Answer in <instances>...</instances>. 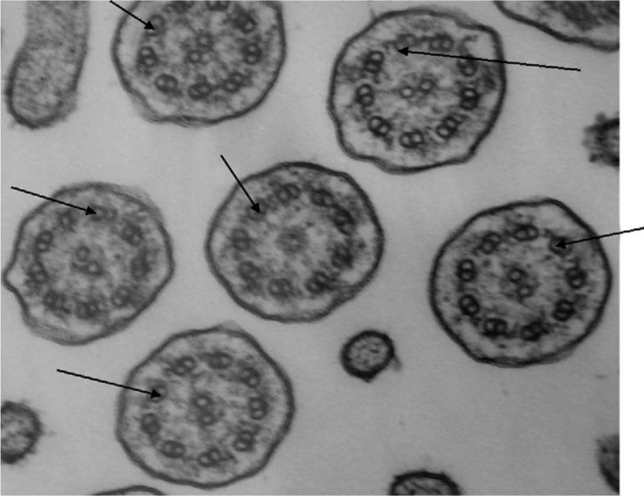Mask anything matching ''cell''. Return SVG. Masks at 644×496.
<instances>
[{
  "mask_svg": "<svg viewBox=\"0 0 644 496\" xmlns=\"http://www.w3.org/2000/svg\"><path fill=\"white\" fill-rule=\"evenodd\" d=\"M164 492L158 488L143 484H133L114 489L106 490L94 495H162Z\"/></svg>",
  "mask_w": 644,
  "mask_h": 496,
  "instance_id": "7c38bea8",
  "label": "cell"
},
{
  "mask_svg": "<svg viewBox=\"0 0 644 496\" xmlns=\"http://www.w3.org/2000/svg\"><path fill=\"white\" fill-rule=\"evenodd\" d=\"M45 433L39 413L25 402L7 399L0 408V461L19 464L38 451Z\"/></svg>",
  "mask_w": 644,
  "mask_h": 496,
  "instance_id": "ba28073f",
  "label": "cell"
},
{
  "mask_svg": "<svg viewBox=\"0 0 644 496\" xmlns=\"http://www.w3.org/2000/svg\"><path fill=\"white\" fill-rule=\"evenodd\" d=\"M114 45L119 78L140 116L194 129L258 110L288 52L276 1H138L125 10Z\"/></svg>",
  "mask_w": 644,
  "mask_h": 496,
  "instance_id": "8992f818",
  "label": "cell"
},
{
  "mask_svg": "<svg viewBox=\"0 0 644 496\" xmlns=\"http://www.w3.org/2000/svg\"><path fill=\"white\" fill-rule=\"evenodd\" d=\"M296 413L284 367L251 333L224 321L170 334L129 371L114 435L148 477L212 491L263 472Z\"/></svg>",
  "mask_w": 644,
  "mask_h": 496,
  "instance_id": "3957f363",
  "label": "cell"
},
{
  "mask_svg": "<svg viewBox=\"0 0 644 496\" xmlns=\"http://www.w3.org/2000/svg\"><path fill=\"white\" fill-rule=\"evenodd\" d=\"M394 496L461 495L460 486L444 472L412 470L395 475L388 488Z\"/></svg>",
  "mask_w": 644,
  "mask_h": 496,
  "instance_id": "30bf717a",
  "label": "cell"
},
{
  "mask_svg": "<svg viewBox=\"0 0 644 496\" xmlns=\"http://www.w3.org/2000/svg\"><path fill=\"white\" fill-rule=\"evenodd\" d=\"M385 250L382 223L359 182L306 160L236 181L203 243L210 273L236 305L289 325L321 322L358 298Z\"/></svg>",
  "mask_w": 644,
  "mask_h": 496,
  "instance_id": "277c9868",
  "label": "cell"
},
{
  "mask_svg": "<svg viewBox=\"0 0 644 496\" xmlns=\"http://www.w3.org/2000/svg\"><path fill=\"white\" fill-rule=\"evenodd\" d=\"M175 271L165 218L146 191L82 180L21 217L2 279L32 334L77 347L131 326Z\"/></svg>",
  "mask_w": 644,
  "mask_h": 496,
  "instance_id": "5b68a950",
  "label": "cell"
},
{
  "mask_svg": "<svg viewBox=\"0 0 644 496\" xmlns=\"http://www.w3.org/2000/svg\"><path fill=\"white\" fill-rule=\"evenodd\" d=\"M612 282L595 230L559 199L536 197L459 224L434 256L427 298L470 359L519 369L558 361L591 335Z\"/></svg>",
  "mask_w": 644,
  "mask_h": 496,
  "instance_id": "6da1fadb",
  "label": "cell"
},
{
  "mask_svg": "<svg viewBox=\"0 0 644 496\" xmlns=\"http://www.w3.org/2000/svg\"><path fill=\"white\" fill-rule=\"evenodd\" d=\"M338 361L347 375L366 384L399 364L393 338L376 328L364 329L350 336L340 348Z\"/></svg>",
  "mask_w": 644,
  "mask_h": 496,
  "instance_id": "52a82bcc",
  "label": "cell"
},
{
  "mask_svg": "<svg viewBox=\"0 0 644 496\" xmlns=\"http://www.w3.org/2000/svg\"><path fill=\"white\" fill-rule=\"evenodd\" d=\"M582 146L589 162L617 171L619 168V123L617 118L597 117L583 132Z\"/></svg>",
  "mask_w": 644,
  "mask_h": 496,
  "instance_id": "9c48e42d",
  "label": "cell"
},
{
  "mask_svg": "<svg viewBox=\"0 0 644 496\" xmlns=\"http://www.w3.org/2000/svg\"><path fill=\"white\" fill-rule=\"evenodd\" d=\"M504 60L493 29L459 9L376 15L331 69L326 108L340 149L398 176L470 162L502 110Z\"/></svg>",
  "mask_w": 644,
  "mask_h": 496,
  "instance_id": "7a4b0ae2",
  "label": "cell"
},
{
  "mask_svg": "<svg viewBox=\"0 0 644 496\" xmlns=\"http://www.w3.org/2000/svg\"><path fill=\"white\" fill-rule=\"evenodd\" d=\"M597 460L606 482L619 493V438L617 435L599 441Z\"/></svg>",
  "mask_w": 644,
  "mask_h": 496,
  "instance_id": "8fae6325",
  "label": "cell"
}]
</instances>
